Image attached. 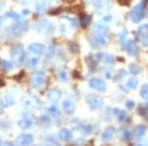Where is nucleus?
<instances>
[{
  "label": "nucleus",
  "instance_id": "nucleus-1",
  "mask_svg": "<svg viewBox=\"0 0 148 146\" xmlns=\"http://www.w3.org/2000/svg\"><path fill=\"white\" fill-rule=\"evenodd\" d=\"M44 51H45L44 45L39 44V42H35V44H32L29 47L26 60H27V64L30 67L37 65Z\"/></svg>",
  "mask_w": 148,
  "mask_h": 146
},
{
  "label": "nucleus",
  "instance_id": "nucleus-2",
  "mask_svg": "<svg viewBox=\"0 0 148 146\" xmlns=\"http://www.w3.org/2000/svg\"><path fill=\"white\" fill-rule=\"evenodd\" d=\"M94 33L95 42L100 45H104L108 42V35H107V29L102 25H95L93 29Z\"/></svg>",
  "mask_w": 148,
  "mask_h": 146
},
{
  "label": "nucleus",
  "instance_id": "nucleus-3",
  "mask_svg": "<svg viewBox=\"0 0 148 146\" xmlns=\"http://www.w3.org/2000/svg\"><path fill=\"white\" fill-rule=\"evenodd\" d=\"M11 57L13 59V61L15 62L17 65L23 63V61L26 58V54L25 51H24V47L22 45L17 44L15 45L11 49Z\"/></svg>",
  "mask_w": 148,
  "mask_h": 146
},
{
  "label": "nucleus",
  "instance_id": "nucleus-4",
  "mask_svg": "<svg viewBox=\"0 0 148 146\" xmlns=\"http://www.w3.org/2000/svg\"><path fill=\"white\" fill-rule=\"evenodd\" d=\"M145 15V2L142 1L139 4H137L130 12V18L132 22L138 23L142 20Z\"/></svg>",
  "mask_w": 148,
  "mask_h": 146
},
{
  "label": "nucleus",
  "instance_id": "nucleus-5",
  "mask_svg": "<svg viewBox=\"0 0 148 146\" xmlns=\"http://www.w3.org/2000/svg\"><path fill=\"white\" fill-rule=\"evenodd\" d=\"M23 105L28 109H40V100L33 94H28L26 96H24L22 99Z\"/></svg>",
  "mask_w": 148,
  "mask_h": 146
},
{
  "label": "nucleus",
  "instance_id": "nucleus-6",
  "mask_svg": "<svg viewBox=\"0 0 148 146\" xmlns=\"http://www.w3.org/2000/svg\"><path fill=\"white\" fill-rule=\"evenodd\" d=\"M46 80H47L46 73H45L44 71H38V72H36L34 75L32 76L31 83H32V86L34 88L40 89L42 87H44L45 83H46Z\"/></svg>",
  "mask_w": 148,
  "mask_h": 146
},
{
  "label": "nucleus",
  "instance_id": "nucleus-7",
  "mask_svg": "<svg viewBox=\"0 0 148 146\" xmlns=\"http://www.w3.org/2000/svg\"><path fill=\"white\" fill-rule=\"evenodd\" d=\"M87 103L92 109H99L103 106L104 101L101 97L96 95H88L87 96Z\"/></svg>",
  "mask_w": 148,
  "mask_h": 146
},
{
  "label": "nucleus",
  "instance_id": "nucleus-8",
  "mask_svg": "<svg viewBox=\"0 0 148 146\" xmlns=\"http://www.w3.org/2000/svg\"><path fill=\"white\" fill-rule=\"evenodd\" d=\"M28 25H29V24H28L27 21L20 20V21H18V22L16 23L13 27H12L11 31H12V33H13L14 35H16V36L21 35L22 33L26 32V31L28 30Z\"/></svg>",
  "mask_w": 148,
  "mask_h": 146
},
{
  "label": "nucleus",
  "instance_id": "nucleus-9",
  "mask_svg": "<svg viewBox=\"0 0 148 146\" xmlns=\"http://www.w3.org/2000/svg\"><path fill=\"white\" fill-rule=\"evenodd\" d=\"M89 86L91 88H93V89L101 91V92H104V91L107 89L106 83L100 78H92L91 80L89 81Z\"/></svg>",
  "mask_w": 148,
  "mask_h": 146
},
{
  "label": "nucleus",
  "instance_id": "nucleus-10",
  "mask_svg": "<svg viewBox=\"0 0 148 146\" xmlns=\"http://www.w3.org/2000/svg\"><path fill=\"white\" fill-rule=\"evenodd\" d=\"M33 141H34V137H33L32 134L23 133V134H20L16 138L15 143L18 145H29L31 143H33Z\"/></svg>",
  "mask_w": 148,
  "mask_h": 146
},
{
  "label": "nucleus",
  "instance_id": "nucleus-11",
  "mask_svg": "<svg viewBox=\"0 0 148 146\" xmlns=\"http://www.w3.org/2000/svg\"><path fill=\"white\" fill-rule=\"evenodd\" d=\"M60 96H61V91L57 89V88H53V89L49 90V93H47V99L51 103H56L59 100Z\"/></svg>",
  "mask_w": 148,
  "mask_h": 146
},
{
  "label": "nucleus",
  "instance_id": "nucleus-12",
  "mask_svg": "<svg viewBox=\"0 0 148 146\" xmlns=\"http://www.w3.org/2000/svg\"><path fill=\"white\" fill-rule=\"evenodd\" d=\"M125 47L126 49V51H127V53L130 54V56H136L137 52H138V47L137 45H135V42H133L132 40H128V42H126L125 44Z\"/></svg>",
  "mask_w": 148,
  "mask_h": 146
},
{
  "label": "nucleus",
  "instance_id": "nucleus-13",
  "mask_svg": "<svg viewBox=\"0 0 148 146\" xmlns=\"http://www.w3.org/2000/svg\"><path fill=\"white\" fill-rule=\"evenodd\" d=\"M62 108H63V111L68 114H72L74 111H75V106H74V104L67 99L63 101Z\"/></svg>",
  "mask_w": 148,
  "mask_h": 146
},
{
  "label": "nucleus",
  "instance_id": "nucleus-14",
  "mask_svg": "<svg viewBox=\"0 0 148 146\" xmlns=\"http://www.w3.org/2000/svg\"><path fill=\"white\" fill-rule=\"evenodd\" d=\"M114 128L112 127V126L111 127L106 128V130H105L102 134V140L104 141V142H109V141H111L114 136Z\"/></svg>",
  "mask_w": 148,
  "mask_h": 146
},
{
  "label": "nucleus",
  "instance_id": "nucleus-15",
  "mask_svg": "<svg viewBox=\"0 0 148 146\" xmlns=\"http://www.w3.org/2000/svg\"><path fill=\"white\" fill-rule=\"evenodd\" d=\"M58 137L63 141H69V140L72 139V133H71V131L68 130V129L62 128L59 130Z\"/></svg>",
  "mask_w": 148,
  "mask_h": 146
},
{
  "label": "nucleus",
  "instance_id": "nucleus-16",
  "mask_svg": "<svg viewBox=\"0 0 148 146\" xmlns=\"http://www.w3.org/2000/svg\"><path fill=\"white\" fill-rule=\"evenodd\" d=\"M97 57L100 59L101 61L105 62V63H113L114 61V58L113 56L109 53H104V52H100L97 54Z\"/></svg>",
  "mask_w": 148,
  "mask_h": 146
},
{
  "label": "nucleus",
  "instance_id": "nucleus-17",
  "mask_svg": "<svg viewBox=\"0 0 148 146\" xmlns=\"http://www.w3.org/2000/svg\"><path fill=\"white\" fill-rule=\"evenodd\" d=\"M32 124H33V121L29 118H24L18 121V125L23 129L30 128L32 126Z\"/></svg>",
  "mask_w": 148,
  "mask_h": 146
},
{
  "label": "nucleus",
  "instance_id": "nucleus-18",
  "mask_svg": "<svg viewBox=\"0 0 148 146\" xmlns=\"http://www.w3.org/2000/svg\"><path fill=\"white\" fill-rule=\"evenodd\" d=\"M114 112H118V114H116V117H118L119 121H121V123H126V121H127L128 119H130V117L128 116V114H126V112H123V111H120V110H114Z\"/></svg>",
  "mask_w": 148,
  "mask_h": 146
},
{
  "label": "nucleus",
  "instance_id": "nucleus-19",
  "mask_svg": "<svg viewBox=\"0 0 148 146\" xmlns=\"http://www.w3.org/2000/svg\"><path fill=\"white\" fill-rule=\"evenodd\" d=\"M138 112L144 119H148V105L141 104L138 107Z\"/></svg>",
  "mask_w": 148,
  "mask_h": 146
},
{
  "label": "nucleus",
  "instance_id": "nucleus-20",
  "mask_svg": "<svg viewBox=\"0 0 148 146\" xmlns=\"http://www.w3.org/2000/svg\"><path fill=\"white\" fill-rule=\"evenodd\" d=\"M148 34V24H145V25H142L138 28L137 30V39L139 40L142 36Z\"/></svg>",
  "mask_w": 148,
  "mask_h": 146
},
{
  "label": "nucleus",
  "instance_id": "nucleus-21",
  "mask_svg": "<svg viewBox=\"0 0 148 146\" xmlns=\"http://www.w3.org/2000/svg\"><path fill=\"white\" fill-rule=\"evenodd\" d=\"M4 17H8V18H11V19H14L16 21H20L21 20V16L20 14L16 13L15 11H8L4 14Z\"/></svg>",
  "mask_w": 148,
  "mask_h": 146
},
{
  "label": "nucleus",
  "instance_id": "nucleus-22",
  "mask_svg": "<svg viewBox=\"0 0 148 146\" xmlns=\"http://www.w3.org/2000/svg\"><path fill=\"white\" fill-rule=\"evenodd\" d=\"M137 82H138V80L136 78L131 77V78L128 79V81L126 82V87H127L128 89H130V90L135 89V88H136V86H137Z\"/></svg>",
  "mask_w": 148,
  "mask_h": 146
},
{
  "label": "nucleus",
  "instance_id": "nucleus-23",
  "mask_svg": "<svg viewBox=\"0 0 148 146\" xmlns=\"http://www.w3.org/2000/svg\"><path fill=\"white\" fill-rule=\"evenodd\" d=\"M146 132V126L145 125H138L135 127V135L137 137H142Z\"/></svg>",
  "mask_w": 148,
  "mask_h": 146
},
{
  "label": "nucleus",
  "instance_id": "nucleus-24",
  "mask_svg": "<svg viewBox=\"0 0 148 146\" xmlns=\"http://www.w3.org/2000/svg\"><path fill=\"white\" fill-rule=\"evenodd\" d=\"M13 104H14V99H13V97H10V96H6L1 102L2 107H9V106H12Z\"/></svg>",
  "mask_w": 148,
  "mask_h": 146
},
{
  "label": "nucleus",
  "instance_id": "nucleus-25",
  "mask_svg": "<svg viewBox=\"0 0 148 146\" xmlns=\"http://www.w3.org/2000/svg\"><path fill=\"white\" fill-rule=\"evenodd\" d=\"M0 63H1L2 68H3L4 70H6V71H9V70H11V69L13 68V64H12L11 62L8 61V60H4V59H2Z\"/></svg>",
  "mask_w": 148,
  "mask_h": 146
},
{
  "label": "nucleus",
  "instance_id": "nucleus-26",
  "mask_svg": "<svg viewBox=\"0 0 148 146\" xmlns=\"http://www.w3.org/2000/svg\"><path fill=\"white\" fill-rule=\"evenodd\" d=\"M140 96L145 100H148V84H144L140 89Z\"/></svg>",
  "mask_w": 148,
  "mask_h": 146
},
{
  "label": "nucleus",
  "instance_id": "nucleus-27",
  "mask_svg": "<svg viewBox=\"0 0 148 146\" xmlns=\"http://www.w3.org/2000/svg\"><path fill=\"white\" fill-rule=\"evenodd\" d=\"M130 73L136 75V74L141 72V68H140L138 65H136V64L132 63V64H130Z\"/></svg>",
  "mask_w": 148,
  "mask_h": 146
},
{
  "label": "nucleus",
  "instance_id": "nucleus-28",
  "mask_svg": "<svg viewBox=\"0 0 148 146\" xmlns=\"http://www.w3.org/2000/svg\"><path fill=\"white\" fill-rule=\"evenodd\" d=\"M131 136H132V134H131V132L128 129H125L123 128V130H121V138L125 140H130L131 139Z\"/></svg>",
  "mask_w": 148,
  "mask_h": 146
},
{
  "label": "nucleus",
  "instance_id": "nucleus-29",
  "mask_svg": "<svg viewBox=\"0 0 148 146\" xmlns=\"http://www.w3.org/2000/svg\"><path fill=\"white\" fill-rule=\"evenodd\" d=\"M90 21H91V17L89 15H87V14L81 15V24L83 26H87L90 23Z\"/></svg>",
  "mask_w": 148,
  "mask_h": 146
},
{
  "label": "nucleus",
  "instance_id": "nucleus-30",
  "mask_svg": "<svg viewBox=\"0 0 148 146\" xmlns=\"http://www.w3.org/2000/svg\"><path fill=\"white\" fill-rule=\"evenodd\" d=\"M47 25H49V22H47V21H46V20L42 21V22H40L37 26H36V29H37L38 31H42L47 27Z\"/></svg>",
  "mask_w": 148,
  "mask_h": 146
},
{
  "label": "nucleus",
  "instance_id": "nucleus-31",
  "mask_svg": "<svg viewBox=\"0 0 148 146\" xmlns=\"http://www.w3.org/2000/svg\"><path fill=\"white\" fill-rule=\"evenodd\" d=\"M139 40H141L142 45H144V47H148V34L144 35V36H142V37L140 38Z\"/></svg>",
  "mask_w": 148,
  "mask_h": 146
},
{
  "label": "nucleus",
  "instance_id": "nucleus-32",
  "mask_svg": "<svg viewBox=\"0 0 148 146\" xmlns=\"http://www.w3.org/2000/svg\"><path fill=\"white\" fill-rule=\"evenodd\" d=\"M125 106L128 110H132L135 106V103L132 101V100H128V101L125 102Z\"/></svg>",
  "mask_w": 148,
  "mask_h": 146
},
{
  "label": "nucleus",
  "instance_id": "nucleus-33",
  "mask_svg": "<svg viewBox=\"0 0 148 146\" xmlns=\"http://www.w3.org/2000/svg\"><path fill=\"white\" fill-rule=\"evenodd\" d=\"M59 78H60L62 81H66L67 80V74L64 72V71H61V72L59 73Z\"/></svg>",
  "mask_w": 148,
  "mask_h": 146
},
{
  "label": "nucleus",
  "instance_id": "nucleus-34",
  "mask_svg": "<svg viewBox=\"0 0 148 146\" xmlns=\"http://www.w3.org/2000/svg\"><path fill=\"white\" fill-rule=\"evenodd\" d=\"M126 34H127V32H126L125 29H123V32H121V34H120V40H125V37H126Z\"/></svg>",
  "mask_w": 148,
  "mask_h": 146
},
{
  "label": "nucleus",
  "instance_id": "nucleus-35",
  "mask_svg": "<svg viewBox=\"0 0 148 146\" xmlns=\"http://www.w3.org/2000/svg\"><path fill=\"white\" fill-rule=\"evenodd\" d=\"M49 112H51V114H54V116H56V114H58V112H57V109H56V107H51V109L49 110Z\"/></svg>",
  "mask_w": 148,
  "mask_h": 146
},
{
  "label": "nucleus",
  "instance_id": "nucleus-36",
  "mask_svg": "<svg viewBox=\"0 0 148 146\" xmlns=\"http://www.w3.org/2000/svg\"><path fill=\"white\" fill-rule=\"evenodd\" d=\"M84 131H86V132H87V133L92 132V126H91V125L86 126V127H84Z\"/></svg>",
  "mask_w": 148,
  "mask_h": 146
},
{
  "label": "nucleus",
  "instance_id": "nucleus-37",
  "mask_svg": "<svg viewBox=\"0 0 148 146\" xmlns=\"http://www.w3.org/2000/svg\"><path fill=\"white\" fill-rule=\"evenodd\" d=\"M4 8H5V3L2 0H0V11H2Z\"/></svg>",
  "mask_w": 148,
  "mask_h": 146
},
{
  "label": "nucleus",
  "instance_id": "nucleus-38",
  "mask_svg": "<svg viewBox=\"0 0 148 146\" xmlns=\"http://www.w3.org/2000/svg\"><path fill=\"white\" fill-rule=\"evenodd\" d=\"M111 20H112V16H111V15L106 16V17L104 18V21H105V22H110Z\"/></svg>",
  "mask_w": 148,
  "mask_h": 146
},
{
  "label": "nucleus",
  "instance_id": "nucleus-39",
  "mask_svg": "<svg viewBox=\"0 0 148 146\" xmlns=\"http://www.w3.org/2000/svg\"><path fill=\"white\" fill-rule=\"evenodd\" d=\"M121 4H125V5H127V3L130 2V0H119Z\"/></svg>",
  "mask_w": 148,
  "mask_h": 146
},
{
  "label": "nucleus",
  "instance_id": "nucleus-40",
  "mask_svg": "<svg viewBox=\"0 0 148 146\" xmlns=\"http://www.w3.org/2000/svg\"><path fill=\"white\" fill-rule=\"evenodd\" d=\"M4 84H5V83L3 82V80H1V79H0V87H1V86H4Z\"/></svg>",
  "mask_w": 148,
  "mask_h": 146
},
{
  "label": "nucleus",
  "instance_id": "nucleus-41",
  "mask_svg": "<svg viewBox=\"0 0 148 146\" xmlns=\"http://www.w3.org/2000/svg\"><path fill=\"white\" fill-rule=\"evenodd\" d=\"M23 14H29V10H24V12H23Z\"/></svg>",
  "mask_w": 148,
  "mask_h": 146
},
{
  "label": "nucleus",
  "instance_id": "nucleus-42",
  "mask_svg": "<svg viewBox=\"0 0 148 146\" xmlns=\"http://www.w3.org/2000/svg\"><path fill=\"white\" fill-rule=\"evenodd\" d=\"M1 26H2V18L0 17V27H1Z\"/></svg>",
  "mask_w": 148,
  "mask_h": 146
},
{
  "label": "nucleus",
  "instance_id": "nucleus-43",
  "mask_svg": "<svg viewBox=\"0 0 148 146\" xmlns=\"http://www.w3.org/2000/svg\"><path fill=\"white\" fill-rule=\"evenodd\" d=\"M1 143H2V141H1V139H0V145H1Z\"/></svg>",
  "mask_w": 148,
  "mask_h": 146
}]
</instances>
